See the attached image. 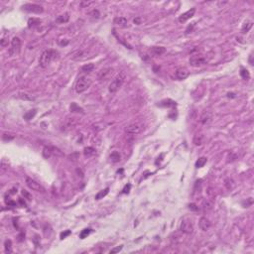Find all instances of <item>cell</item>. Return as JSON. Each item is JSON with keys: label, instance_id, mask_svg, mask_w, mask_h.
<instances>
[{"label": "cell", "instance_id": "obj_1", "mask_svg": "<svg viewBox=\"0 0 254 254\" xmlns=\"http://www.w3.org/2000/svg\"><path fill=\"white\" fill-rule=\"evenodd\" d=\"M58 56V52L56 50H46L42 53V55L40 56V59H39V64L42 68H46L48 67L51 64V62L53 60H55Z\"/></svg>", "mask_w": 254, "mask_h": 254}, {"label": "cell", "instance_id": "obj_2", "mask_svg": "<svg viewBox=\"0 0 254 254\" xmlns=\"http://www.w3.org/2000/svg\"><path fill=\"white\" fill-rule=\"evenodd\" d=\"M91 86V79L88 77H81L77 79L74 84V89L77 93H83L88 90L89 86Z\"/></svg>", "mask_w": 254, "mask_h": 254}, {"label": "cell", "instance_id": "obj_3", "mask_svg": "<svg viewBox=\"0 0 254 254\" xmlns=\"http://www.w3.org/2000/svg\"><path fill=\"white\" fill-rule=\"evenodd\" d=\"M125 79H126V77H125V74H123V72H121V74H120L119 76L116 77L115 79H113L112 81H111V84H109V88H108V90H109V93H117V91L119 90L120 88H121V86H123V84H124Z\"/></svg>", "mask_w": 254, "mask_h": 254}, {"label": "cell", "instance_id": "obj_4", "mask_svg": "<svg viewBox=\"0 0 254 254\" xmlns=\"http://www.w3.org/2000/svg\"><path fill=\"white\" fill-rule=\"evenodd\" d=\"M145 129V124L144 122L142 121H134L130 124H128L126 127H125V132L128 133V134H132V135H136L139 134V133L143 132Z\"/></svg>", "mask_w": 254, "mask_h": 254}, {"label": "cell", "instance_id": "obj_5", "mask_svg": "<svg viewBox=\"0 0 254 254\" xmlns=\"http://www.w3.org/2000/svg\"><path fill=\"white\" fill-rule=\"evenodd\" d=\"M180 230L184 234H192L193 232V222L189 217H185L181 221Z\"/></svg>", "mask_w": 254, "mask_h": 254}, {"label": "cell", "instance_id": "obj_6", "mask_svg": "<svg viewBox=\"0 0 254 254\" xmlns=\"http://www.w3.org/2000/svg\"><path fill=\"white\" fill-rule=\"evenodd\" d=\"M21 47H22V42H21L20 38L14 37L13 40L11 41V47L9 48V51H8L9 55H10L11 57L19 55L21 52Z\"/></svg>", "mask_w": 254, "mask_h": 254}, {"label": "cell", "instance_id": "obj_7", "mask_svg": "<svg viewBox=\"0 0 254 254\" xmlns=\"http://www.w3.org/2000/svg\"><path fill=\"white\" fill-rule=\"evenodd\" d=\"M114 74V69L111 67L104 68V69L100 70L97 74V79L100 81H109L111 77Z\"/></svg>", "mask_w": 254, "mask_h": 254}, {"label": "cell", "instance_id": "obj_8", "mask_svg": "<svg viewBox=\"0 0 254 254\" xmlns=\"http://www.w3.org/2000/svg\"><path fill=\"white\" fill-rule=\"evenodd\" d=\"M207 63V57L202 54H197V55H193L192 57L190 58V65L192 67L198 68L200 66H204Z\"/></svg>", "mask_w": 254, "mask_h": 254}, {"label": "cell", "instance_id": "obj_9", "mask_svg": "<svg viewBox=\"0 0 254 254\" xmlns=\"http://www.w3.org/2000/svg\"><path fill=\"white\" fill-rule=\"evenodd\" d=\"M22 10L32 14H41L44 12V7L35 3H27L22 6Z\"/></svg>", "mask_w": 254, "mask_h": 254}, {"label": "cell", "instance_id": "obj_10", "mask_svg": "<svg viewBox=\"0 0 254 254\" xmlns=\"http://www.w3.org/2000/svg\"><path fill=\"white\" fill-rule=\"evenodd\" d=\"M79 122V118H77V116H69L65 119L64 121V127L65 130H71L72 128L76 127Z\"/></svg>", "mask_w": 254, "mask_h": 254}, {"label": "cell", "instance_id": "obj_11", "mask_svg": "<svg viewBox=\"0 0 254 254\" xmlns=\"http://www.w3.org/2000/svg\"><path fill=\"white\" fill-rule=\"evenodd\" d=\"M26 184H27V186L32 191H35V192H39V193L45 192V189L43 188V186L40 185V184H39L38 182H36L35 180H33V179L26 178Z\"/></svg>", "mask_w": 254, "mask_h": 254}, {"label": "cell", "instance_id": "obj_12", "mask_svg": "<svg viewBox=\"0 0 254 254\" xmlns=\"http://www.w3.org/2000/svg\"><path fill=\"white\" fill-rule=\"evenodd\" d=\"M205 136L204 133L202 132L195 134V136H193V145H196V146H200V145L205 143Z\"/></svg>", "mask_w": 254, "mask_h": 254}, {"label": "cell", "instance_id": "obj_13", "mask_svg": "<svg viewBox=\"0 0 254 254\" xmlns=\"http://www.w3.org/2000/svg\"><path fill=\"white\" fill-rule=\"evenodd\" d=\"M199 226L203 231H207L210 228V226H212V222L207 217H200L199 221Z\"/></svg>", "mask_w": 254, "mask_h": 254}, {"label": "cell", "instance_id": "obj_14", "mask_svg": "<svg viewBox=\"0 0 254 254\" xmlns=\"http://www.w3.org/2000/svg\"><path fill=\"white\" fill-rule=\"evenodd\" d=\"M195 12H196V9L192 8V9H190V10H188L187 12H185V13H183L182 15L179 17V22L184 23V22H186V21H188L189 19H191L193 16Z\"/></svg>", "mask_w": 254, "mask_h": 254}, {"label": "cell", "instance_id": "obj_15", "mask_svg": "<svg viewBox=\"0 0 254 254\" xmlns=\"http://www.w3.org/2000/svg\"><path fill=\"white\" fill-rule=\"evenodd\" d=\"M212 112H209V111H205V112L200 115V121L202 122V124L207 125L212 122Z\"/></svg>", "mask_w": 254, "mask_h": 254}, {"label": "cell", "instance_id": "obj_16", "mask_svg": "<svg viewBox=\"0 0 254 254\" xmlns=\"http://www.w3.org/2000/svg\"><path fill=\"white\" fill-rule=\"evenodd\" d=\"M189 76H190V72H189L187 69H185V68H180V69H178L177 72H176V77H177V79H180V81L186 79Z\"/></svg>", "mask_w": 254, "mask_h": 254}, {"label": "cell", "instance_id": "obj_17", "mask_svg": "<svg viewBox=\"0 0 254 254\" xmlns=\"http://www.w3.org/2000/svg\"><path fill=\"white\" fill-rule=\"evenodd\" d=\"M166 52V49L164 47H152L149 50V53L152 57H159V56L163 55Z\"/></svg>", "mask_w": 254, "mask_h": 254}, {"label": "cell", "instance_id": "obj_18", "mask_svg": "<svg viewBox=\"0 0 254 254\" xmlns=\"http://www.w3.org/2000/svg\"><path fill=\"white\" fill-rule=\"evenodd\" d=\"M113 23H114L116 26H119V27H123V28L128 26V21L124 17H115L114 20H113Z\"/></svg>", "mask_w": 254, "mask_h": 254}, {"label": "cell", "instance_id": "obj_19", "mask_svg": "<svg viewBox=\"0 0 254 254\" xmlns=\"http://www.w3.org/2000/svg\"><path fill=\"white\" fill-rule=\"evenodd\" d=\"M212 207H214V200L212 199H207L205 200H204L203 209H204L205 212H209V210L212 209Z\"/></svg>", "mask_w": 254, "mask_h": 254}, {"label": "cell", "instance_id": "obj_20", "mask_svg": "<svg viewBox=\"0 0 254 254\" xmlns=\"http://www.w3.org/2000/svg\"><path fill=\"white\" fill-rule=\"evenodd\" d=\"M42 21L38 18H30L28 20V27L29 28H35V27H38V26L41 25Z\"/></svg>", "mask_w": 254, "mask_h": 254}, {"label": "cell", "instance_id": "obj_21", "mask_svg": "<svg viewBox=\"0 0 254 254\" xmlns=\"http://www.w3.org/2000/svg\"><path fill=\"white\" fill-rule=\"evenodd\" d=\"M69 20H70V14L69 13H64V14H61L60 16L57 17V19H56V22L60 23V24H64V23H67Z\"/></svg>", "mask_w": 254, "mask_h": 254}, {"label": "cell", "instance_id": "obj_22", "mask_svg": "<svg viewBox=\"0 0 254 254\" xmlns=\"http://www.w3.org/2000/svg\"><path fill=\"white\" fill-rule=\"evenodd\" d=\"M84 56H86V52H84V51H77L74 54H72V60H74V61H81V60L86 59Z\"/></svg>", "mask_w": 254, "mask_h": 254}, {"label": "cell", "instance_id": "obj_23", "mask_svg": "<svg viewBox=\"0 0 254 254\" xmlns=\"http://www.w3.org/2000/svg\"><path fill=\"white\" fill-rule=\"evenodd\" d=\"M224 186H225V188L228 191H231L235 188V183H234V181L231 178H226L224 180Z\"/></svg>", "mask_w": 254, "mask_h": 254}, {"label": "cell", "instance_id": "obj_24", "mask_svg": "<svg viewBox=\"0 0 254 254\" xmlns=\"http://www.w3.org/2000/svg\"><path fill=\"white\" fill-rule=\"evenodd\" d=\"M109 158H110V161L112 162V163H118V162L120 161V159H121V156H120L119 152L113 151L112 153L110 154Z\"/></svg>", "mask_w": 254, "mask_h": 254}, {"label": "cell", "instance_id": "obj_25", "mask_svg": "<svg viewBox=\"0 0 254 254\" xmlns=\"http://www.w3.org/2000/svg\"><path fill=\"white\" fill-rule=\"evenodd\" d=\"M252 25H253L252 21H246V22L243 24L242 28H241V33H242V34L248 33L249 30H250V29L252 28Z\"/></svg>", "mask_w": 254, "mask_h": 254}, {"label": "cell", "instance_id": "obj_26", "mask_svg": "<svg viewBox=\"0 0 254 254\" xmlns=\"http://www.w3.org/2000/svg\"><path fill=\"white\" fill-rule=\"evenodd\" d=\"M95 153H96V151H95V149H94L93 147H86V148L84 149V155L86 157H88V158L93 156Z\"/></svg>", "mask_w": 254, "mask_h": 254}, {"label": "cell", "instance_id": "obj_27", "mask_svg": "<svg viewBox=\"0 0 254 254\" xmlns=\"http://www.w3.org/2000/svg\"><path fill=\"white\" fill-rule=\"evenodd\" d=\"M42 154H43V157H44V158H46V159L50 158V157L53 155V153H52V149H51V147H49V146H45L44 148H43V152H42Z\"/></svg>", "mask_w": 254, "mask_h": 254}, {"label": "cell", "instance_id": "obj_28", "mask_svg": "<svg viewBox=\"0 0 254 254\" xmlns=\"http://www.w3.org/2000/svg\"><path fill=\"white\" fill-rule=\"evenodd\" d=\"M108 193H109V188H106V189H104V190L100 191V192H98L97 193H96L95 200H101V199H103V198H104Z\"/></svg>", "mask_w": 254, "mask_h": 254}, {"label": "cell", "instance_id": "obj_29", "mask_svg": "<svg viewBox=\"0 0 254 254\" xmlns=\"http://www.w3.org/2000/svg\"><path fill=\"white\" fill-rule=\"evenodd\" d=\"M171 240L173 243L177 244V243H181L183 241V236L180 235L179 233H174L173 236L171 237Z\"/></svg>", "mask_w": 254, "mask_h": 254}, {"label": "cell", "instance_id": "obj_30", "mask_svg": "<svg viewBox=\"0 0 254 254\" xmlns=\"http://www.w3.org/2000/svg\"><path fill=\"white\" fill-rule=\"evenodd\" d=\"M70 109H71V112H84V109L81 107H79V105L77 104L76 102H72L71 106H70Z\"/></svg>", "mask_w": 254, "mask_h": 254}, {"label": "cell", "instance_id": "obj_31", "mask_svg": "<svg viewBox=\"0 0 254 254\" xmlns=\"http://www.w3.org/2000/svg\"><path fill=\"white\" fill-rule=\"evenodd\" d=\"M207 162V157H200V158H199V160L196 162V167L197 168H203Z\"/></svg>", "mask_w": 254, "mask_h": 254}, {"label": "cell", "instance_id": "obj_32", "mask_svg": "<svg viewBox=\"0 0 254 254\" xmlns=\"http://www.w3.org/2000/svg\"><path fill=\"white\" fill-rule=\"evenodd\" d=\"M4 249H5V252L6 253H12L13 249H12V241L10 239H7L4 243Z\"/></svg>", "mask_w": 254, "mask_h": 254}, {"label": "cell", "instance_id": "obj_33", "mask_svg": "<svg viewBox=\"0 0 254 254\" xmlns=\"http://www.w3.org/2000/svg\"><path fill=\"white\" fill-rule=\"evenodd\" d=\"M94 69V65L93 64H86L84 66L81 67V72H93Z\"/></svg>", "mask_w": 254, "mask_h": 254}, {"label": "cell", "instance_id": "obj_34", "mask_svg": "<svg viewBox=\"0 0 254 254\" xmlns=\"http://www.w3.org/2000/svg\"><path fill=\"white\" fill-rule=\"evenodd\" d=\"M35 115H36V109L30 110V111H28V112H26L25 114H24V119L31 120Z\"/></svg>", "mask_w": 254, "mask_h": 254}, {"label": "cell", "instance_id": "obj_35", "mask_svg": "<svg viewBox=\"0 0 254 254\" xmlns=\"http://www.w3.org/2000/svg\"><path fill=\"white\" fill-rule=\"evenodd\" d=\"M18 97H20L21 100H34L31 95H29V94H27V93H19Z\"/></svg>", "mask_w": 254, "mask_h": 254}, {"label": "cell", "instance_id": "obj_36", "mask_svg": "<svg viewBox=\"0 0 254 254\" xmlns=\"http://www.w3.org/2000/svg\"><path fill=\"white\" fill-rule=\"evenodd\" d=\"M51 149H52V153L56 155V156H59V157L64 156V153H63L59 148H57V147H51Z\"/></svg>", "mask_w": 254, "mask_h": 254}, {"label": "cell", "instance_id": "obj_37", "mask_svg": "<svg viewBox=\"0 0 254 254\" xmlns=\"http://www.w3.org/2000/svg\"><path fill=\"white\" fill-rule=\"evenodd\" d=\"M240 76H241V77H242L243 79H246V81H247L249 77H250V74H249L248 71H247V70H245V69H241Z\"/></svg>", "mask_w": 254, "mask_h": 254}, {"label": "cell", "instance_id": "obj_38", "mask_svg": "<svg viewBox=\"0 0 254 254\" xmlns=\"http://www.w3.org/2000/svg\"><path fill=\"white\" fill-rule=\"evenodd\" d=\"M91 232V229L90 228H86V229H84L83 231L81 232V234H79V237H81V239H84L86 237V236L88 235L89 233H90Z\"/></svg>", "mask_w": 254, "mask_h": 254}, {"label": "cell", "instance_id": "obj_39", "mask_svg": "<svg viewBox=\"0 0 254 254\" xmlns=\"http://www.w3.org/2000/svg\"><path fill=\"white\" fill-rule=\"evenodd\" d=\"M22 195H23L24 199H27V200H32V196H31L30 193H29L27 192V191L23 190V191H22Z\"/></svg>", "mask_w": 254, "mask_h": 254}, {"label": "cell", "instance_id": "obj_40", "mask_svg": "<svg viewBox=\"0 0 254 254\" xmlns=\"http://www.w3.org/2000/svg\"><path fill=\"white\" fill-rule=\"evenodd\" d=\"M0 44H1V46L3 48H5V47H7V46H8V44H9V40H8V38H3L1 40V42H0Z\"/></svg>", "mask_w": 254, "mask_h": 254}, {"label": "cell", "instance_id": "obj_41", "mask_svg": "<svg viewBox=\"0 0 254 254\" xmlns=\"http://www.w3.org/2000/svg\"><path fill=\"white\" fill-rule=\"evenodd\" d=\"M123 248V245H120V246H117V247L113 248L110 250V254H113V253H117L119 252V251H121V249Z\"/></svg>", "mask_w": 254, "mask_h": 254}, {"label": "cell", "instance_id": "obj_42", "mask_svg": "<svg viewBox=\"0 0 254 254\" xmlns=\"http://www.w3.org/2000/svg\"><path fill=\"white\" fill-rule=\"evenodd\" d=\"M70 234H71V230H66V231L62 232V233H61V239L66 238L68 235H70Z\"/></svg>", "mask_w": 254, "mask_h": 254}, {"label": "cell", "instance_id": "obj_43", "mask_svg": "<svg viewBox=\"0 0 254 254\" xmlns=\"http://www.w3.org/2000/svg\"><path fill=\"white\" fill-rule=\"evenodd\" d=\"M90 15L93 17V18L97 19L98 17H100V12H98V10H93V12L90 13Z\"/></svg>", "mask_w": 254, "mask_h": 254}, {"label": "cell", "instance_id": "obj_44", "mask_svg": "<svg viewBox=\"0 0 254 254\" xmlns=\"http://www.w3.org/2000/svg\"><path fill=\"white\" fill-rule=\"evenodd\" d=\"M189 207H190V209H193V210H198V209H199V207H198L195 204H191L190 205H189Z\"/></svg>", "mask_w": 254, "mask_h": 254}, {"label": "cell", "instance_id": "obj_45", "mask_svg": "<svg viewBox=\"0 0 254 254\" xmlns=\"http://www.w3.org/2000/svg\"><path fill=\"white\" fill-rule=\"evenodd\" d=\"M7 135H8V134H3V136H2V138H3V140H12V139L14 138V136L9 137V136H7Z\"/></svg>", "mask_w": 254, "mask_h": 254}, {"label": "cell", "instance_id": "obj_46", "mask_svg": "<svg viewBox=\"0 0 254 254\" xmlns=\"http://www.w3.org/2000/svg\"><path fill=\"white\" fill-rule=\"evenodd\" d=\"M130 188H131V186L128 184V186H126V187L124 188V190H123V193H128V192H129V190H130Z\"/></svg>", "mask_w": 254, "mask_h": 254}, {"label": "cell", "instance_id": "obj_47", "mask_svg": "<svg viewBox=\"0 0 254 254\" xmlns=\"http://www.w3.org/2000/svg\"><path fill=\"white\" fill-rule=\"evenodd\" d=\"M252 58H253V56H252V54H251L250 56H249V64L251 65V66H252L253 65V61H252Z\"/></svg>", "mask_w": 254, "mask_h": 254}, {"label": "cell", "instance_id": "obj_48", "mask_svg": "<svg viewBox=\"0 0 254 254\" xmlns=\"http://www.w3.org/2000/svg\"><path fill=\"white\" fill-rule=\"evenodd\" d=\"M134 23L140 24V19H139V18H137V19H134Z\"/></svg>", "mask_w": 254, "mask_h": 254}]
</instances>
